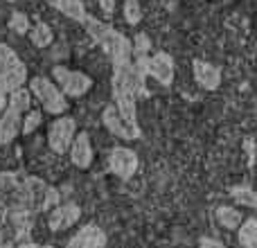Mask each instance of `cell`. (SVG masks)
I'll use <instances>...</instances> for the list:
<instances>
[{
  "mask_svg": "<svg viewBox=\"0 0 257 248\" xmlns=\"http://www.w3.org/2000/svg\"><path fill=\"white\" fill-rule=\"evenodd\" d=\"M145 70L140 63L133 59L128 63L113 68V99H115V108L126 122H136V97L145 93Z\"/></svg>",
  "mask_w": 257,
  "mask_h": 248,
  "instance_id": "1",
  "label": "cell"
},
{
  "mask_svg": "<svg viewBox=\"0 0 257 248\" xmlns=\"http://www.w3.org/2000/svg\"><path fill=\"white\" fill-rule=\"evenodd\" d=\"M9 30H14L16 34H25L30 30V18L21 12H14L12 18H9Z\"/></svg>",
  "mask_w": 257,
  "mask_h": 248,
  "instance_id": "23",
  "label": "cell"
},
{
  "mask_svg": "<svg viewBox=\"0 0 257 248\" xmlns=\"http://www.w3.org/2000/svg\"><path fill=\"white\" fill-rule=\"evenodd\" d=\"M0 248H7V239H5L3 232H0Z\"/></svg>",
  "mask_w": 257,
  "mask_h": 248,
  "instance_id": "29",
  "label": "cell"
},
{
  "mask_svg": "<svg viewBox=\"0 0 257 248\" xmlns=\"http://www.w3.org/2000/svg\"><path fill=\"white\" fill-rule=\"evenodd\" d=\"M84 25L88 30V34L99 43V48L106 52V57L113 61V68L133 61V43L124 34H120L111 25H106V23L97 21L93 16H86Z\"/></svg>",
  "mask_w": 257,
  "mask_h": 248,
  "instance_id": "2",
  "label": "cell"
},
{
  "mask_svg": "<svg viewBox=\"0 0 257 248\" xmlns=\"http://www.w3.org/2000/svg\"><path fill=\"white\" fill-rule=\"evenodd\" d=\"M59 205V192L50 187L41 178L25 176L21 181V212L23 214H34L43 212V210L57 208Z\"/></svg>",
  "mask_w": 257,
  "mask_h": 248,
  "instance_id": "3",
  "label": "cell"
},
{
  "mask_svg": "<svg viewBox=\"0 0 257 248\" xmlns=\"http://www.w3.org/2000/svg\"><path fill=\"white\" fill-rule=\"evenodd\" d=\"M81 217V210L77 203H59L57 208H52V214H50V228L52 230H66L72 223H77Z\"/></svg>",
  "mask_w": 257,
  "mask_h": 248,
  "instance_id": "14",
  "label": "cell"
},
{
  "mask_svg": "<svg viewBox=\"0 0 257 248\" xmlns=\"http://www.w3.org/2000/svg\"><path fill=\"white\" fill-rule=\"evenodd\" d=\"M199 246H201V248H226L219 239H214V237H201V239H199Z\"/></svg>",
  "mask_w": 257,
  "mask_h": 248,
  "instance_id": "26",
  "label": "cell"
},
{
  "mask_svg": "<svg viewBox=\"0 0 257 248\" xmlns=\"http://www.w3.org/2000/svg\"><path fill=\"white\" fill-rule=\"evenodd\" d=\"M124 18L128 25H138L142 21V9L138 0H126L124 3Z\"/></svg>",
  "mask_w": 257,
  "mask_h": 248,
  "instance_id": "22",
  "label": "cell"
},
{
  "mask_svg": "<svg viewBox=\"0 0 257 248\" xmlns=\"http://www.w3.org/2000/svg\"><path fill=\"white\" fill-rule=\"evenodd\" d=\"M3 108H5V95L0 93V111H3Z\"/></svg>",
  "mask_w": 257,
  "mask_h": 248,
  "instance_id": "30",
  "label": "cell"
},
{
  "mask_svg": "<svg viewBox=\"0 0 257 248\" xmlns=\"http://www.w3.org/2000/svg\"><path fill=\"white\" fill-rule=\"evenodd\" d=\"M102 122L113 136L117 138H124V140H138L140 138V127L138 124H131L126 122L124 117L117 113L115 106H106L102 113Z\"/></svg>",
  "mask_w": 257,
  "mask_h": 248,
  "instance_id": "11",
  "label": "cell"
},
{
  "mask_svg": "<svg viewBox=\"0 0 257 248\" xmlns=\"http://www.w3.org/2000/svg\"><path fill=\"white\" fill-rule=\"evenodd\" d=\"M230 196L244 208H255L257 210V190L248 185H235L230 190Z\"/></svg>",
  "mask_w": 257,
  "mask_h": 248,
  "instance_id": "20",
  "label": "cell"
},
{
  "mask_svg": "<svg viewBox=\"0 0 257 248\" xmlns=\"http://www.w3.org/2000/svg\"><path fill=\"white\" fill-rule=\"evenodd\" d=\"M239 244L244 248H257V219H244L239 226Z\"/></svg>",
  "mask_w": 257,
  "mask_h": 248,
  "instance_id": "19",
  "label": "cell"
},
{
  "mask_svg": "<svg viewBox=\"0 0 257 248\" xmlns=\"http://www.w3.org/2000/svg\"><path fill=\"white\" fill-rule=\"evenodd\" d=\"M30 93L39 99L43 111L50 113V115H61V113L68 111L66 95H63L61 88H59L57 84H52V79H48V77H34V79L30 81Z\"/></svg>",
  "mask_w": 257,
  "mask_h": 248,
  "instance_id": "7",
  "label": "cell"
},
{
  "mask_svg": "<svg viewBox=\"0 0 257 248\" xmlns=\"http://www.w3.org/2000/svg\"><path fill=\"white\" fill-rule=\"evenodd\" d=\"M108 167H111V172L115 174V176L124 178V181L131 178L138 169L136 151L126 149V147H115V149H111V154H108Z\"/></svg>",
  "mask_w": 257,
  "mask_h": 248,
  "instance_id": "12",
  "label": "cell"
},
{
  "mask_svg": "<svg viewBox=\"0 0 257 248\" xmlns=\"http://www.w3.org/2000/svg\"><path fill=\"white\" fill-rule=\"evenodd\" d=\"M99 7H102V12L113 14V9H115V0H99Z\"/></svg>",
  "mask_w": 257,
  "mask_h": 248,
  "instance_id": "27",
  "label": "cell"
},
{
  "mask_svg": "<svg viewBox=\"0 0 257 248\" xmlns=\"http://www.w3.org/2000/svg\"><path fill=\"white\" fill-rule=\"evenodd\" d=\"M39 124H41V113L39 111H30L25 115V120H23V133H25V136H30V133L39 127Z\"/></svg>",
  "mask_w": 257,
  "mask_h": 248,
  "instance_id": "25",
  "label": "cell"
},
{
  "mask_svg": "<svg viewBox=\"0 0 257 248\" xmlns=\"http://www.w3.org/2000/svg\"><path fill=\"white\" fill-rule=\"evenodd\" d=\"M48 3L54 9H59L61 14H66L68 18H72V21H79V23L86 21V9L81 5V0H48Z\"/></svg>",
  "mask_w": 257,
  "mask_h": 248,
  "instance_id": "17",
  "label": "cell"
},
{
  "mask_svg": "<svg viewBox=\"0 0 257 248\" xmlns=\"http://www.w3.org/2000/svg\"><path fill=\"white\" fill-rule=\"evenodd\" d=\"M52 77H54V84L61 88V93L66 97H81L90 90L93 81H90L88 75L79 70H70V68H63V66H57L52 70Z\"/></svg>",
  "mask_w": 257,
  "mask_h": 248,
  "instance_id": "8",
  "label": "cell"
},
{
  "mask_svg": "<svg viewBox=\"0 0 257 248\" xmlns=\"http://www.w3.org/2000/svg\"><path fill=\"white\" fill-rule=\"evenodd\" d=\"M16 248H54V246H39V244H30V241H25V244H18Z\"/></svg>",
  "mask_w": 257,
  "mask_h": 248,
  "instance_id": "28",
  "label": "cell"
},
{
  "mask_svg": "<svg viewBox=\"0 0 257 248\" xmlns=\"http://www.w3.org/2000/svg\"><path fill=\"white\" fill-rule=\"evenodd\" d=\"M133 59L140 63L145 75L154 77L163 86H169L174 81V59L167 52H156L151 57L147 54V57H133Z\"/></svg>",
  "mask_w": 257,
  "mask_h": 248,
  "instance_id": "9",
  "label": "cell"
},
{
  "mask_svg": "<svg viewBox=\"0 0 257 248\" xmlns=\"http://www.w3.org/2000/svg\"><path fill=\"white\" fill-rule=\"evenodd\" d=\"M21 181L23 176L14 172L0 174V226L21 212Z\"/></svg>",
  "mask_w": 257,
  "mask_h": 248,
  "instance_id": "6",
  "label": "cell"
},
{
  "mask_svg": "<svg viewBox=\"0 0 257 248\" xmlns=\"http://www.w3.org/2000/svg\"><path fill=\"white\" fill-rule=\"evenodd\" d=\"M70 160L79 169L90 167V163H93V145H90L88 133H77L75 136V142L70 147Z\"/></svg>",
  "mask_w": 257,
  "mask_h": 248,
  "instance_id": "16",
  "label": "cell"
},
{
  "mask_svg": "<svg viewBox=\"0 0 257 248\" xmlns=\"http://www.w3.org/2000/svg\"><path fill=\"white\" fill-rule=\"evenodd\" d=\"M30 97H32V93L25 88L9 95L7 106H5L3 115H0V145H9L18 136L23 113L30 108Z\"/></svg>",
  "mask_w": 257,
  "mask_h": 248,
  "instance_id": "4",
  "label": "cell"
},
{
  "mask_svg": "<svg viewBox=\"0 0 257 248\" xmlns=\"http://www.w3.org/2000/svg\"><path fill=\"white\" fill-rule=\"evenodd\" d=\"M66 248H106V232L95 223H88L70 237Z\"/></svg>",
  "mask_w": 257,
  "mask_h": 248,
  "instance_id": "13",
  "label": "cell"
},
{
  "mask_svg": "<svg viewBox=\"0 0 257 248\" xmlns=\"http://www.w3.org/2000/svg\"><path fill=\"white\" fill-rule=\"evenodd\" d=\"M75 136H77V124L72 117H59L50 124L48 129V145L52 147V151L57 154H66L68 149L72 147L75 142Z\"/></svg>",
  "mask_w": 257,
  "mask_h": 248,
  "instance_id": "10",
  "label": "cell"
},
{
  "mask_svg": "<svg viewBox=\"0 0 257 248\" xmlns=\"http://www.w3.org/2000/svg\"><path fill=\"white\" fill-rule=\"evenodd\" d=\"M192 70H194V79L201 88H205V90L219 88V84H221V70H219L217 66L196 59V61L192 63Z\"/></svg>",
  "mask_w": 257,
  "mask_h": 248,
  "instance_id": "15",
  "label": "cell"
},
{
  "mask_svg": "<svg viewBox=\"0 0 257 248\" xmlns=\"http://www.w3.org/2000/svg\"><path fill=\"white\" fill-rule=\"evenodd\" d=\"M32 43L36 48H48L52 43V30H50L45 23H36L34 30H32Z\"/></svg>",
  "mask_w": 257,
  "mask_h": 248,
  "instance_id": "21",
  "label": "cell"
},
{
  "mask_svg": "<svg viewBox=\"0 0 257 248\" xmlns=\"http://www.w3.org/2000/svg\"><path fill=\"white\" fill-rule=\"evenodd\" d=\"M27 81V66L7 43H0V93L12 95Z\"/></svg>",
  "mask_w": 257,
  "mask_h": 248,
  "instance_id": "5",
  "label": "cell"
},
{
  "mask_svg": "<svg viewBox=\"0 0 257 248\" xmlns=\"http://www.w3.org/2000/svg\"><path fill=\"white\" fill-rule=\"evenodd\" d=\"M217 219L223 228H228V230H235V228H239L241 223H244V214H241L237 208H228V205H223V208L217 210Z\"/></svg>",
  "mask_w": 257,
  "mask_h": 248,
  "instance_id": "18",
  "label": "cell"
},
{
  "mask_svg": "<svg viewBox=\"0 0 257 248\" xmlns=\"http://www.w3.org/2000/svg\"><path fill=\"white\" fill-rule=\"evenodd\" d=\"M151 50V41L147 34H138L133 41V57H147Z\"/></svg>",
  "mask_w": 257,
  "mask_h": 248,
  "instance_id": "24",
  "label": "cell"
}]
</instances>
